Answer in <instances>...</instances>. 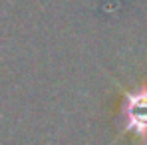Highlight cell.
I'll return each instance as SVG.
<instances>
[{
    "instance_id": "cell-1",
    "label": "cell",
    "mask_w": 147,
    "mask_h": 145,
    "mask_svg": "<svg viewBox=\"0 0 147 145\" xmlns=\"http://www.w3.org/2000/svg\"><path fill=\"white\" fill-rule=\"evenodd\" d=\"M117 123L123 133L147 137V86L127 90L123 94Z\"/></svg>"
}]
</instances>
